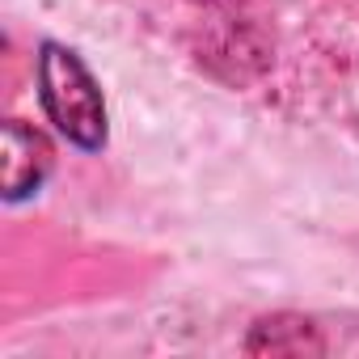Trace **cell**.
I'll list each match as a JSON object with an SVG mask.
<instances>
[{
	"instance_id": "6da1fadb",
	"label": "cell",
	"mask_w": 359,
	"mask_h": 359,
	"mask_svg": "<svg viewBox=\"0 0 359 359\" xmlns=\"http://www.w3.org/2000/svg\"><path fill=\"white\" fill-rule=\"evenodd\" d=\"M39 97H43V110L64 140H72L76 148H89V152L106 144L102 89L76 51H68L60 43H43V51H39Z\"/></svg>"
},
{
	"instance_id": "7a4b0ae2",
	"label": "cell",
	"mask_w": 359,
	"mask_h": 359,
	"mask_svg": "<svg viewBox=\"0 0 359 359\" xmlns=\"http://www.w3.org/2000/svg\"><path fill=\"white\" fill-rule=\"evenodd\" d=\"M55 165V152L47 144L43 131L9 118L5 123V148H0V177H5V199L9 203H22L26 195H34L47 173Z\"/></svg>"
},
{
	"instance_id": "3957f363",
	"label": "cell",
	"mask_w": 359,
	"mask_h": 359,
	"mask_svg": "<svg viewBox=\"0 0 359 359\" xmlns=\"http://www.w3.org/2000/svg\"><path fill=\"white\" fill-rule=\"evenodd\" d=\"M245 351L250 355H321L325 342H321V334H317L313 321L283 313V317L258 321L254 334H250V342H245Z\"/></svg>"
},
{
	"instance_id": "277c9868",
	"label": "cell",
	"mask_w": 359,
	"mask_h": 359,
	"mask_svg": "<svg viewBox=\"0 0 359 359\" xmlns=\"http://www.w3.org/2000/svg\"><path fill=\"white\" fill-rule=\"evenodd\" d=\"M195 5H233V0H195Z\"/></svg>"
}]
</instances>
